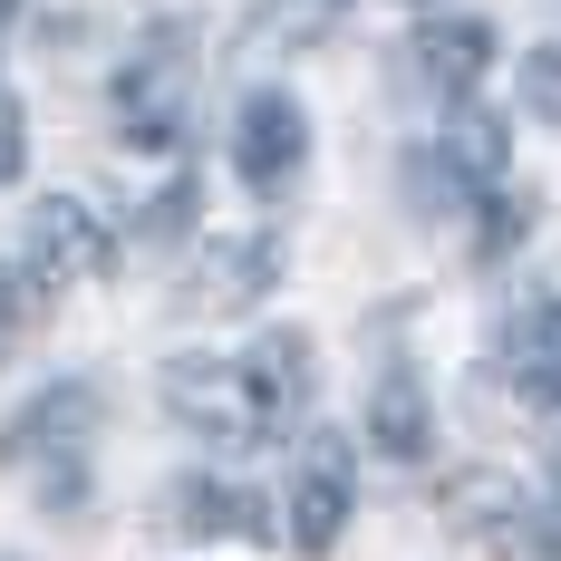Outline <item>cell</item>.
I'll list each match as a JSON object with an SVG mask.
<instances>
[{"mask_svg": "<svg viewBox=\"0 0 561 561\" xmlns=\"http://www.w3.org/2000/svg\"><path fill=\"white\" fill-rule=\"evenodd\" d=\"M368 436H378V455H388V465H416V455H426V436H436V426H426V388H416L407 368H388V378H378V397H368Z\"/></svg>", "mask_w": 561, "mask_h": 561, "instance_id": "12", "label": "cell"}, {"mask_svg": "<svg viewBox=\"0 0 561 561\" xmlns=\"http://www.w3.org/2000/svg\"><path fill=\"white\" fill-rule=\"evenodd\" d=\"M300 156H310V116L290 107L280 88H262V98L242 107V126H232V165H242V184H252V194H280V184L300 174Z\"/></svg>", "mask_w": 561, "mask_h": 561, "instance_id": "8", "label": "cell"}, {"mask_svg": "<svg viewBox=\"0 0 561 561\" xmlns=\"http://www.w3.org/2000/svg\"><path fill=\"white\" fill-rule=\"evenodd\" d=\"M504 378H513V397H523L542 426H561V300L552 290H533L504 320Z\"/></svg>", "mask_w": 561, "mask_h": 561, "instance_id": "7", "label": "cell"}, {"mask_svg": "<svg viewBox=\"0 0 561 561\" xmlns=\"http://www.w3.org/2000/svg\"><path fill=\"white\" fill-rule=\"evenodd\" d=\"M88 426H98V388H49L39 407H20L0 426V465H39L58 504H78V455H88Z\"/></svg>", "mask_w": 561, "mask_h": 561, "instance_id": "2", "label": "cell"}, {"mask_svg": "<svg viewBox=\"0 0 561 561\" xmlns=\"http://www.w3.org/2000/svg\"><path fill=\"white\" fill-rule=\"evenodd\" d=\"M348 494H358L348 446H339V436H310V446H300V474H290V542H300L310 561L339 552V533H348Z\"/></svg>", "mask_w": 561, "mask_h": 561, "instance_id": "6", "label": "cell"}, {"mask_svg": "<svg viewBox=\"0 0 561 561\" xmlns=\"http://www.w3.org/2000/svg\"><path fill=\"white\" fill-rule=\"evenodd\" d=\"M20 156H30V136H20V107H10V88H0V184L20 174Z\"/></svg>", "mask_w": 561, "mask_h": 561, "instance_id": "17", "label": "cell"}, {"mask_svg": "<svg viewBox=\"0 0 561 561\" xmlns=\"http://www.w3.org/2000/svg\"><path fill=\"white\" fill-rule=\"evenodd\" d=\"M446 513H455V523H465L494 561H561V533L513 494L504 474H455V484H446Z\"/></svg>", "mask_w": 561, "mask_h": 561, "instance_id": "4", "label": "cell"}, {"mask_svg": "<svg viewBox=\"0 0 561 561\" xmlns=\"http://www.w3.org/2000/svg\"><path fill=\"white\" fill-rule=\"evenodd\" d=\"M165 407L204 436V446L224 455H252L280 436L272 397H262V378H252V358H174L165 368Z\"/></svg>", "mask_w": 561, "mask_h": 561, "instance_id": "1", "label": "cell"}, {"mask_svg": "<svg viewBox=\"0 0 561 561\" xmlns=\"http://www.w3.org/2000/svg\"><path fill=\"white\" fill-rule=\"evenodd\" d=\"M20 330H30V290L0 272V358H10V339H20Z\"/></svg>", "mask_w": 561, "mask_h": 561, "instance_id": "16", "label": "cell"}, {"mask_svg": "<svg viewBox=\"0 0 561 561\" xmlns=\"http://www.w3.org/2000/svg\"><path fill=\"white\" fill-rule=\"evenodd\" d=\"M165 523H174V533H242V542H262V533H272L252 494H232V484H204V474H184V484L165 494Z\"/></svg>", "mask_w": 561, "mask_h": 561, "instance_id": "11", "label": "cell"}, {"mask_svg": "<svg viewBox=\"0 0 561 561\" xmlns=\"http://www.w3.org/2000/svg\"><path fill=\"white\" fill-rule=\"evenodd\" d=\"M280 272V242L272 232H252V242H214L204 262H194V280H184V310H252L262 290H272Z\"/></svg>", "mask_w": 561, "mask_h": 561, "instance_id": "9", "label": "cell"}, {"mask_svg": "<svg viewBox=\"0 0 561 561\" xmlns=\"http://www.w3.org/2000/svg\"><path fill=\"white\" fill-rule=\"evenodd\" d=\"M523 98H533L542 126H561V39H542V49L523 58Z\"/></svg>", "mask_w": 561, "mask_h": 561, "instance_id": "14", "label": "cell"}, {"mask_svg": "<svg viewBox=\"0 0 561 561\" xmlns=\"http://www.w3.org/2000/svg\"><path fill=\"white\" fill-rule=\"evenodd\" d=\"M107 262H116V232L88 194H49L30 214V272L39 280H98Z\"/></svg>", "mask_w": 561, "mask_h": 561, "instance_id": "5", "label": "cell"}, {"mask_svg": "<svg viewBox=\"0 0 561 561\" xmlns=\"http://www.w3.org/2000/svg\"><path fill=\"white\" fill-rule=\"evenodd\" d=\"M407 68H416L436 98H474L484 68H494V30H484V20H436V30L407 39Z\"/></svg>", "mask_w": 561, "mask_h": 561, "instance_id": "10", "label": "cell"}, {"mask_svg": "<svg viewBox=\"0 0 561 561\" xmlns=\"http://www.w3.org/2000/svg\"><path fill=\"white\" fill-rule=\"evenodd\" d=\"M523 224H533V204H523V194H494V204H484V252L523 242Z\"/></svg>", "mask_w": 561, "mask_h": 561, "instance_id": "15", "label": "cell"}, {"mask_svg": "<svg viewBox=\"0 0 561 561\" xmlns=\"http://www.w3.org/2000/svg\"><path fill=\"white\" fill-rule=\"evenodd\" d=\"M184 107H194V49L184 39H146L116 68V126H126V146H174Z\"/></svg>", "mask_w": 561, "mask_h": 561, "instance_id": "3", "label": "cell"}, {"mask_svg": "<svg viewBox=\"0 0 561 561\" xmlns=\"http://www.w3.org/2000/svg\"><path fill=\"white\" fill-rule=\"evenodd\" d=\"M339 20V0H262V20H252V49H290V39H320V30H330Z\"/></svg>", "mask_w": 561, "mask_h": 561, "instance_id": "13", "label": "cell"}]
</instances>
